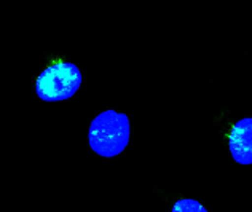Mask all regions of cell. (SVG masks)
Segmentation results:
<instances>
[{
    "instance_id": "obj_3",
    "label": "cell",
    "mask_w": 252,
    "mask_h": 212,
    "mask_svg": "<svg viewBox=\"0 0 252 212\" xmlns=\"http://www.w3.org/2000/svg\"><path fill=\"white\" fill-rule=\"evenodd\" d=\"M230 153L236 163L252 164V118H243L233 124L228 137Z\"/></svg>"
},
{
    "instance_id": "obj_4",
    "label": "cell",
    "mask_w": 252,
    "mask_h": 212,
    "mask_svg": "<svg viewBox=\"0 0 252 212\" xmlns=\"http://www.w3.org/2000/svg\"><path fill=\"white\" fill-rule=\"evenodd\" d=\"M172 212H208V211L196 200H179L172 206Z\"/></svg>"
},
{
    "instance_id": "obj_1",
    "label": "cell",
    "mask_w": 252,
    "mask_h": 212,
    "mask_svg": "<svg viewBox=\"0 0 252 212\" xmlns=\"http://www.w3.org/2000/svg\"><path fill=\"white\" fill-rule=\"evenodd\" d=\"M129 132L128 117L115 110H105L90 124V147L99 156L114 158L128 147Z\"/></svg>"
},
{
    "instance_id": "obj_2",
    "label": "cell",
    "mask_w": 252,
    "mask_h": 212,
    "mask_svg": "<svg viewBox=\"0 0 252 212\" xmlns=\"http://www.w3.org/2000/svg\"><path fill=\"white\" fill-rule=\"evenodd\" d=\"M82 85V72L72 62H56L46 67L35 82L37 96L45 102L70 99Z\"/></svg>"
}]
</instances>
